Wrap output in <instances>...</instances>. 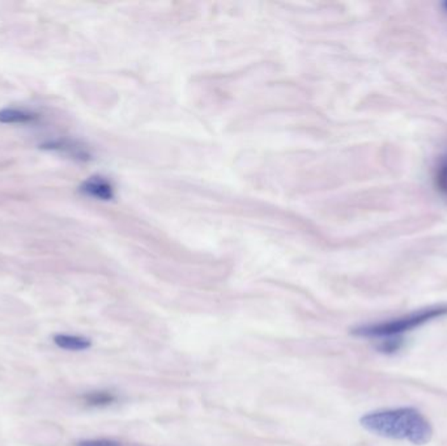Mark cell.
I'll use <instances>...</instances> for the list:
<instances>
[{
    "label": "cell",
    "instance_id": "1",
    "mask_svg": "<svg viewBox=\"0 0 447 446\" xmlns=\"http://www.w3.org/2000/svg\"><path fill=\"white\" fill-rule=\"evenodd\" d=\"M360 424L372 434L406 440L415 445H425L433 437V428L420 411L411 407L369 412L360 419Z\"/></svg>",
    "mask_w": 447,
    "mask_h": 446
},
{
    "label": "cell",
    "instance_id": "2",
    "mask_svg": "<svg viewBox=\"0 0 447 446\" xmlns=\"http://www.w3.org/2000/svg\"><path fill=\"white\" fill-rule=\"evenodd\" d=\"M447 315V305H438L408 314L392 321L374 324V325L360 326L352 330V334L363 338H391L399 337L406 331H411L416 327L425 325L435 318Z\"/></svg>",
    "mask_w": 447,
    "mask_h": 446
},
{
    "label": "cell",
    "instance_id": "3",
    "mask_svg": "<svg viewBox=\"0 0 447 446\" xmlns=\"http://www.w3.org/2000/svg\"><path fill=\"white\" fill-rule=\"evenodd\" d=\"M54 343L61 350L73 351V352L89 350L92 347L91 339L79 337V335H70V334H57L54 337Z\"/></svg>",
    "mask_w": 447,
    "mask_h": 446
},
{
    "label": "cell",
    "instance_id": "4",
    "mask_svg": "<svg viewBox=\"0 0 447 446\" xmlns=\"http://www.w3.org/2000/svg\"><path fill=\"white\" fill-rule=\"evenodd\" d=\"M38 114L33 111L19 109H3L0 110V123H28L36 121Z\"/></svg>",
    "mask_w": 447,
    "mask_h": 446
},
{
    "label": "cell",
    "instance_id": "5",
    "mask_svg": "<svg viewBox=\"0 0 447 446\" xmlns=\"http://www.w3.org/2000/svg\"><path fill=\"white\" fill-rule=\"evenodd\" d=\"M42 149H50L61 154H67L70 156L77 157V158H84L85 152L82 149V147L75 145V143L70 140H54V142H48L41 147Z\"/></svg>",
    "mask_w": 447,
    "mask_h": 446
},
{
    "label": "cell",
    "instance_id": "6",
    "mask_svg": "<svg viewBox=\"0 0 447 446\" xmlns=\"http://www.w3.org/2000/svg\"><path fill=\"white\" fill-rule=\"evenodd\" d=\"M85 405L91 406V407H106L113 405L117 397L111 393V391H106V390H99V391H91L86 393L83 397Z\"/></svg>",
    "mask_w": 447,
    "mask_h": 446
},
{
    "label": "cell",
    "instance_id": "7",
    "mask_svg": "<svg viewBox=\"0 0 447 446\" xmlns=\"http://www.w3.org/2000/svg\"><path fill=\"white\" fill-rule=\"evenodd\" d=\"M82 192L101 199H108L111 196V189L109 185L99 178H91L84 182L82 186Z\"/></svg>",
    "mask_w": 447,
    "mask_h": 446
},
{
    "label": "cell",
    "instance_id": "8",
    "mask_svg": "<svg viewBox=\"0 0 447 446\" xmlns=\"http://www.w3.org/2000/svg\"><path fill=\"white\" fill-rule=\"evenodd\" d=\"M437 187L444 195V198L447 201V157L442 160V162L439 164V168L437 170Z\"/></svg>",
    "mask_w": 447,
    "mask_h": 446
},
{
    "label": "cell",
    "instance_id": "9",
    "mask_svg": "<svg viewBox=\"0 0 447 446\" xmlns=\"http://www.w3.org/2000/svg\"><path fill=\"white\" fill-rule=\"evenodd\" d=\"M76 446H123L120 441L111 438H91L79 441Z\"/></svg>",
    "mask_w": 447,
    "mask_h": 446
},
{
    "label": "cell",
    "instance_id": "10",
    "mask_svg": "<svg viewBox=\"0 0 447 446\" xmlns=\"http://www.w3.org/2000/svg\"><path fill=\"white\" fill-rule=\"evenodd\" d=\"M387 340H383L379 346V350L382 352H386V353H390V352H395V351L399 350L401 347V339L398 338V337H391V338H386Z\"/></svg>",
    "mask_w": 447,
    "mask_h": 446
}]
</instances>
